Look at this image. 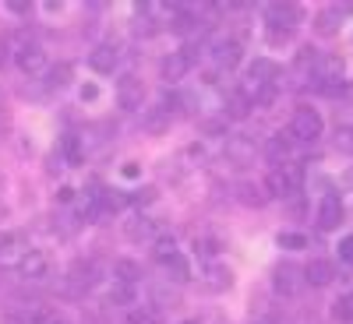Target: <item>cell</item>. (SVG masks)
<instances>
[{
	"instance_id": "obj_1",
	"label": "cell",
	"mask_w": 353,
	"mask_h": 324,
	"mask_svg": "<svg viewBox=\"0 0 353 324\" xmlns=\"http://www.w3.org/2000/svg\"><path fill=\"white\" fill-rule=\"evenodd\" d=\"M290 138H297V141H304V144H314V141L321 138V116H318V109L301 106L297 113H293V120H290Z\"/></svg>"
},
{
	"instance_id": "obj_2",
	"label": "cell",
	"mask_w": 353,
	"mask_h": 324,
	"mask_svg": "<svg viewBox=\"0 0 353 324\" xmlns=\"http://www.w3.org/2000/svg\"><path fill=\"white\" fill-rule=\"evenodd\" d=\"M141 99H145V85L134 78V74H124L117 81V102L124 109H141Z\"/></svg>"
},
{
	"instance_id": "obj_3",
	"label": "cell",
	"mask_w": 353,
	"mask_h": 324,
	"mask_svg": "<svg viewBox=\"0 0 353 324\" xmlns=\"http://www.w3.org/2000/svg\"><path fill=\"white\" fill-rule=\"evenodd\" d=\"M226 159L233 166H251L254 162V141L244 134H226Z\"/></svg>"
},
{
	"instance_id": "obj_4",
	"label": "cell",
	"mask_w": 353,
	"mask_h": 324,
	"mask_svg": "<svg viewBox=\"0 0 353 324\" xmlns=\"http://www.w3.org/2000/svg\"><path fill=\"white\" fill-rule=\"evenodd\" d=\"M343 222V201L336 194H325L318 201V229H336Z\"/></svg>"
},
{
	"instance_id": "obj_5",
	"label": "cell",
	"mask_w": 353,
	"mask_h": 324,
	"mask_svg": "<svg viewBox=\"0 0 353 324\" xmlns=\"http://www.w3.org/2000/svg\"><path fill=\"white\" fill-rule=\"evenodd\" d=\"M304 272L293 268V264H283V268H276V292H283V296H297V292L304 289L307 279H301Z\"/></svg>"
},
{
	"instance_id": "obj_6",
	"label": "cell",
	"mask_w": 353,
	"mask_h": 324,
	"mask_svg": "<svg viewBox=\"0 0 353 324\" xmlns=\"http://www.w3.org/2000/svg\"><path fill=\"white\" fill-rule=\"evenodd\" d=\"M265 14H269V25H279V28H297L301 25V8L297 4H269Z\"/></svg>"
},
{
	"instance_id": "obj_7",
	"label": "cell",
	"mask_w": 353,
	"mask_h": 324,
	"mask_svg": "<svg viewBox=\"0 0 353 324\" xmlns=\"http://www.w3.org/2000/svg\"><path fill=\"white\" fill-rule=\"evenodd\" d=\"M304 279H307L311 285H329V282L336 279V264L325 261V257H314V261L304 264Z\"/></svg>"
},
{
	"instance_id": "obj_8",
	"label": "cell",
	"mask_w": 353,
	"mask_h": 324,
	"mask_svg": "<svg viewBox=\"0 0 353 324\" xmlns=\"http://www.w3.org/2000/svg\"><path fill=\"white\" fill-rule=\"evenodd\" d=\"M314 78H318V81H339V78H343V56H336V53H318Z\"/></svg>"
},
{
	"instance_id": "obj_9",
	"label": "cell",
	"mask_w": 353,
	"mask_h": 324,
	"mask_svg": "<svg viewBox=\"0 0 353 324\" xmlns=\"http://www.w3.org/2000/svg\"><path fill=\"white\" fill-rule=\"evenodd\" d=\"M46 268H50V261H46L43 250H25V257L18 261V272H21L25 279H43Z\"/></svg>"
},
{
	"instance_id": "obj_10",
	"label": "cell",
	"mask_w": 353,
	"mask_h": 324,
	"mask_svg": "<svg viewBox=\"0 0 353 324\" xmlns=\"http://www.w3.org/2000/svg\"><path fill=\"white\" fill-rule=\"evenodd\" d=\"M265 159H269V166H272V169L290 166V141H286L283 134L269 138V141H265Z\"/></svg>"
},
{
	"instance_id": "obj_11",
	"label": "cell",
	"mask_w": 353,
	"mask_h": 324,
	"mask_svg": "<svg viewBox=\"0 0 353 324\" xmlns=\"http://www.w3.org/2000/svg\"><path fill=\"white\" fill-rule=\"evenodd\" d=\"M18 67L25 74H43L46 71V53L39 46H21L18 50Z\"/></svg>"
},
{
	"instance_id": "obj_12",
	"label": "cell",
	"mask_w": 353,
	"mask_h": 324,
	"mask_svg": "<svg viewBox=\"0 0 353 324\" xmlns=\"http://www.w3.org/2000/svg\"><path fill=\"white\" fill-rule=\"evenodd\" d=\"M124 237H128L131 244H149V240H156V222L145 219V215H138V219H131V222L124 226Z\"/></svg>"
},
{
	"instance_id": "obj_13",
	"label": "cell",
	"mask_w": 353,
	"mask_h": 324,
	"mask_svg": "<svg viewBox=\"0 0 353 324\" xmlns=\"http://www.w3.org/2000/svg\"><path fill=\"white\" fill-rule=\"evenodd\" d=\"M279 78V67L276 61H269V56H258V61L248 67V81H258V85H276Z\"/></svg>"
},
{
	"instance_id": "obj_14",
	"label": "cell",
	"mask_w": 353,
	"mask_h": 324,
	"mask_svg": "<svg viewBox=\"0 0 353 324\" xmlns=\"http://www.w3.org/2000/svg\"><path fill=\"white\" fill-rule=\"evenodd\" d=\"M188 71H191V61H188L184 53H170L166 61L159 64V74H163V81H181Z\"/></svg>"
},
{
	"instance_id": "obj_15",
	"label": "cell",
	"mask_w": 353,
	"mask_h": 324,
	"mask_svg": "<svg viewBox=\"0 0 353 324\" xmlns=\"http://www.w3.org/2000/svg\"><path fill=\"white\" fill-rule=\"evenodd\" d=\"M269 187L265 184H241L237 187V201L241 204H248V208H261V204H269Z\"/></svg>"
},
{
	"instance_id": "obj_16",
	"label": "cell",
	"mask_w": 353,
	"mask_h": 324,
	"mask_svg": "<svg viewBox=\"0 0 353 324\" xmlns=\"http://www.w3.org/2000/svg\"><path fill=\"white\" fill-rule=\"evenodd\" d=\"M88 67H92L96 74H113V67H117V50H113V46H96L92 53H88Z\"/></svg>"
},
{
	"instance_id": "obj_17",
	"label": "cell",
	"mask_w": 353,
	"mask_h": 324,
	"mask_svg": "<svg viewBox=\"0 0 353 324\" xmlns=\"http://www.w3.org/2000/svg\"><path fill=\"white\" fill-rule=\"evenodd\" d=\"M241 43L237 39H223V43H216V61H219V67L223 71H230V67H237L241 64Z\"/></svg>"
},
{
	"instance_id": "obj_18",
	"label": "cell",
	"mask_w": 353,
	"mask_h": 324,
	"mask_svg": "<svg viewBox=\"0 0 353 324\" xmlns=\"http://www.w3.org/2000/svg\"><path fill=\"white\" fill-rule=\"evenodd\" d=\"M339 21H343V11L339 8H325L314 14V32L318 36H336L339 32Z\"/></svg>"
},
{
	"instance_id": "obj_19",
	"label": "cell",
	"mask_w": 353,
	"mask_h": 324,
	"mask_svg": "<svg viewBox=\"0 0 353 324\" xmlns=\"http://www.w3.org/2000/svg\"><path fill=\"white\" fill-rule=\"evenodd\" d=\"M251 109H254V102L241 92V88H237V92H230V99H226V106H223V113L230 116V120H244Z\"/></svg>"
},
{
	"instance_id": "obj_20",
	"label": "cell",
	"mask_w": 353,
	"mask_h": 324,
	"mask_svg": "<svg viewBox=\"0 0 353 324\" xmlns=\"http://www.w3.org/2000/svg\"><path fill=\"white\" fill-rule=\"evenodd\" d=\"M230 285H233L230 268H223V264H209V268H205V289L223 292V289H230Z\"/></svg>"
},
{
	"instance_id": "obj_21",
	"label": "cell",
	"mask_w": 353,
	"mask_h": 324,
	"mask_svg": "<svg viewBox=\"0 0 353 324\" xmlns=\"http://www.w3.org/2000/svg\"><path fill=\"white\" fill-rule=\"evenodd\" d=\"M145 131H149V134H166L170 131V113L159 106V109H149V113H145Z\"/></svg>"
},
{
	"instance_id": "obj_22",
	"label": "cell",
	"mask_w": 353,
	"mask_h": 324,
	"mask_svg": "<svg viewBox=\"0 0 353 324\" xmlns=\"http://www.w3.org/2000/svg\"><path fill=\"white\" fill-rule=\"evenodd\" d=\"M113 275H117V282H128V285H134V282L141 279V268H138L134 261L121 257V261H113Z\"/></svg>"
},
{
	"instance_id": "obj_23",
	"label": "cell",
	"mask_w": 353,
	"mask_h": 324,
	"mask_svg": "<svg viewBox=\"0 0 353 324\" xmlns=\"http://www.w3.org/2000/svg\"><path fill=\"white\" fill-rule=\"evenodd\" d=\"M265 187H269L272 197H286V194H293V187H290V180H286V173H283V169H272V173H269V180H265Z\"/></svg>"
},
{
	"instance_id": "obj_24",
	"label": "cell",
	"mask_w": 353,
	"mask_h": 324,
	"mask_svg": "<svg viewBox=\"0 0 353 324\" xmlns=\"http://www.w3.org/2000/svg\"><path fill=\"white\" fill-rule=\"evenodd\" d=\"M110 303H117V307H134V285H128V282H113V289H110Z\"/></svg>"
},
{
	"instance_id": "obj_25",
	"label": "cell",
	"mask_w": 353,
	"mask_h": 324,
	"mask_svg": "<svg viewBox=\"0 0 353 324\" xmlns=\"http://www.w3.org/2000/svg\"><path fill=\"white\" fill-rule=\"evenodd\" d=\"M166 272H170V279H173V282H188V279H191V264H188V257H184V254H176V257L166 264Z\"/></svg>"
},
{
	"instance_id": "obj_26",
	"label": "cell",
	"mask_w": 353,
	"mask_h": 324,
	"mask_svg": "<svg viewBox=\"0 0 353 324\" xmlns=\"http://www.w3.org/2000/svg\"><path fill=\"white\" fill-rule=\"evenodd\" d=\"M318 92H321V96H329V99H346L353 88H350V81L339 78V81H321V85H318Z\"/></svg>"
},
{
	"instance_id": "obj_27",
	"label": "cell",
	"mask_w": 353,
	"mask_h": 324,
	"mask_svg": "<svg viewBox=\"0 0 353 324\" xmlns=\"http://www.w3.org/2000/svg\"><path fill=\"white\" fill-rule=\"evenodd\" d=\"M152 257H156L159 264H170V261L176 257V244H173V237H159V240H156V250H152Z\"/></svg>"
},
{
	"instance_id": "obj_28",
	"label": "cell",
	"mask_w": 353,
	"mask_h": 324,
	"mask_svg": "<svg viewBox=\"0 0 353 324\" xmlns=\"http://www.w3.org/2000/svg\"><path fill=\"white\" fill-rule=\"evenodd\" d=\"M332 149H336V152H343V155H353V127H336Z\"/></svg>"
},
{
	"instance_id": "obj_29",
	"label": "cell",
	"mask_w": 353,
	"mask_h": 324,
	"mask_svg": "<svg viewBox=\"0 0 353 324\" xmlns=\"http://www.w3.org/2000/svg\"><path fill=\"white\" fill-rule=\"evenodd\" d=\"M71 81V64H57V67H50V74H46V85L50 88H64Z\"/></svg>"
},
{
	"instance_id": "obj_30",
	"label": "cell",
	"mask_w": 353,
	"mask_h": 324,
	"mask_svg": "<svg viewBox=\"0 0 353 324\" xmlns=\"http://www.w3.org/2000/svg\"><path fill=\"white\" fill-rule=\"evenodd\" d=\"M283 250H304L307 247V237H301V233H279V240H276Z\"/></svg>"
},
{
	"instance_id": "obj_31",
	"label": "cell",
	"mask_w": 353,
	"mask_h": 324,
	"mask_svg": "<svg viewBox=\"0 0 353 324\" xmlns=\"http://www.w3.org/2000/svg\"><path fill=\"white\" fill-rule=\"evenodd\" d=\"M128 324H159V314L156 310H145V307H134L128 314Z\"/></svg>"
},
{
	"instance_id": "obj_32",
	"label": "cell",
	"mask_w": 353,
	"mask_h": 324,
	"mask_svg": "<svg viewBox=\"0 0 353 324\" xmlns=\"http://www.w3.org/2000/svg\"><path fill=\"white\" fill-rule=\"evenodd\" d=\"M64 152H68V162L78 166V162H81V141L68 134V138H64Z\"/></svg>"
},
{
	"instance_id": "obj_33",
	"label": "cell",
	"mask_w": 353,
	"mask_h": 324,
	"mask_svg": "<svg viewBox=\"0 0 353 324\" xmlns=\"http://www.w3.org/2000/svg\"><path fill=\"white\" fill-rule=\"evenodd\" d=\"M290 36H293V28H279V25H269V32H265V39H269L272 46L290 43Z\"/></svg>"
},
{
	"instance_id": "obj_34",
	"label": "cell",
	"mask_w": 353,
	"mask_h": 324,
	"mask_svg": "<svg viewBox=\"0 0 353 324\" xmlns=\"http://www.w3.org/2000/svg\"><path fill=\"white\" fill-rule=\"evenodd\" d=\"M283 173H286V180H290V187H293V191H297V187L304 184V166L290 162V166H283Z\"/></svg>"
},
{
	"instance_id": "obj_35",
	"label": "cell",
	"mask_w": 353,
	"mask_h": 324,
	"mask_svg": "<svg viewBox=\"0 0 353 324\" xmlns=\"http://www.w3.org/2000/svg\"><path fill=\"white\" fill-rule=\"evenodd\" d=\"M332 317L343 321V324L353 321V303H350V300H336V303H332Z\"/></svg>"
},
{
	"instance_id": "obj_36",
	"label": "cell",
	"mask_w": 353,
	"mask_h": 324,
	"mask_svg": "<svg viewBox=\"0 0 353 324\" xmlns=\"http://www.w3.org/2000/svg\"><path fill=\"white\" fill-rule=\"evenodd\" d=\"M32 324H64V317H61V310H53V307H43L39 314H36V321Z\"/></svg>"
},
{
	"instance_id": "obj_37",
	"label": "cell",
	"mask_w": 353,
	"mask_h": 324,
	"mask_svg": "<svg viewBox=\"0 0 353 324\" xmlns=\"http://www.w3.org/2000/svg\"><path fill=\"white\" fill-rule=\"evenodd\" d=\"M219 247H223L219 240H194V250H198L201 257H216V254H219Z\"/></svg>"
},
{
	"instance_id": "obj_38",
	"label": "cell",
	"mask_w": 353,
	"mask_h": 324,
	"mask_svg": "<svg viewBox=\"0 0 353 324\" xmlns=\"http://www.w3.org/2000/svg\"><path fill=\"white\" fill-rule=\"evenodd\" d=\"M276 99V85H258V92H254V102L258 106H269Z\"/></svg>"
},
{
	"instance_id": "obj_39",
	"label": "cell",
	"mask_w": 353,
	"mask_h": 324,
	"mask_svg": "<svg viewBox=\"0 0 353 324\" xmlns=\"http://www.w3.org/2000/svg\"><path fill=\"white\" fill-rule=\"evenodd\" d=\"M128 197H131V204H152L156 201V187H141V191H134Z\"/></svg>"
},
{
	"instance_id": "obj_40",
	"label": "cell",
	"mask_w": 353,
	"mask_h": 324,
	"mask_svg": "<svg viewBox=\"0 0 353 324\" xmlns=\"http://www.w3.org/2000/svg\"><path fill=\"white\" fill-rule=\"evenodd\" d=\"M152 296H156V303H163V307H176V292H166L163 285L152 289Z\"/></svg>"
},
{
	"instance_id": "obj_41",
	"label": "cell",
	"mask_w": 353,
	"mask_h": 324,
	"mask_svg": "<svg viewBox=\"0 0 353 324\" xmlns=\"http://www.w3.org/2000/svg\"><path fill=\"white\" fill-rule=\"evenodd\" d=\"M339 261L353 264V233H350V237H343V240H339Z\"/></svg>"
},
{
	"instance_id": "obj_42",
	"label": "cell",
	"mask_w": 353,
	"mask_h": 324,
	"mask_svg": "<svg viewBox=\"0 0 353 324\" xmlns=\"http://www.w3.org/2000/svg\"><path fill=\"white\" fill-rule=\"evenodd\" d=\"M81 99H85V102H96V99H99V88H96V85H85V88H81Z\"/></svg>"
},
{
	"instance_id": "obj_43",
	"label": "cell",
	"mask_w": 353,
	"mask_h": 324,
	"mask_svg": "<svg viewBox=\"0 0 353 324\" xmlns=\"http://www.w3.org/2000/svg\"><path fill=\"white\" fill-rule=\"evenodd\" d=\"M8 11H11V14H28L32 8H28L25 0H11V4H8Z\"/></svg>"
},
{
	"instance_id": "obj_44",
	"label": "cell",
	"mask_w": 353,
	"mask_h": 324,
	"mask_svg": "<svg viewBox=\"0 0 353 324\" xmlns=\"http://www.w3.org/2000/svg\"><path fill=\"white\" fill-rule=\"evenodd\" d=\"M57 201H64V204H71V201H74V191H71V187H61V191H57Z\"/></svg>"
},
{
	"instance_id": "obj_45",
	"label": "cell",
	"mask_w": 353,
	"mask_h": 324,
	"mask_svg": "<svg viewBox=\"0 0 353 324\" xmlns=\"http://www.w3.org/2000/svg\"><path fill=\"white\" fill-rule=\"evenodd\" d=\"M124 176H128V180H134V176H141V166L138 162H128L124 166Z\"/></svg>"
},
{
	"instance_id": "obj_46",
	"label": "cell",
	"mask_w": 353,
	"mask_h": 324,
	"mask_svg": "<svg viewBox=\"0 0 353 324\" xmlns=\"http://www.w3.org/2000/svg\"><path fill=\"white\" fill-rule=\"evenodd\" d=\"M8 64V39H0V67Z\"/></svg>"
},
{
	"instance_id": "obj_47",
	"label": "cell",
	"mask_w": 353,
	"mask_h": 324,
	"mask_svg": "<svg viewBox=\"0 0 353 324\" xmlns=\"http://www.w3.org/2000/svg\"><path fill=\"white\" fill-rule=\"evenodd\" d=\"M346 300H350V303H353V296H346Z\"/></svg>"
}]
</instances>
